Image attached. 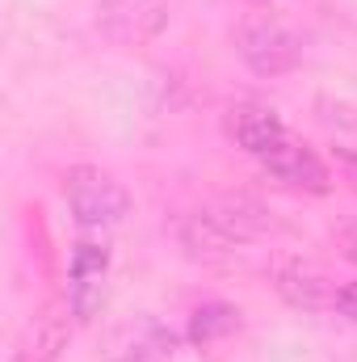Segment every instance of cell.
<instances>
[{
	"label": "cell",
	"mask_w": 357,
	"mask_h": 362,
	"mask_svg": "<svg viewBox=\"0 0 357 362\" xmlns=\"http://www.w3.org/2000/svg\"><path fill=\"white\" fill-rule=\"evenodd\" d=\"M332 156H337V169H341L345 185H349V189L357 194V148H337Z\"/></svg>",
	"instance_id": "5bb4252c"
},
{
	"label": "cell",
	"mask_w": 357,
	"mask_h": 362,
	"mask_svg": "<svg viewBox=\"0 0 357 362\" xmlns=\"http://www.w3.org/2000/svg\"><path fill=\"white\" fill-rule=\"evenodd\" d=\"M332 312H341L345 320H353L357 325V278L353 282H345V286H337V295H332Z\"/></svg>",
	"instance_id": "4fadbf2b"
},
{
	"label": "cell",
	"mask_w": 357,
	"mask_h": 362,
	"mask_svg": "<svg viewBox=\"0 0 357 362\" xmlns=\"http://www.w3.org/2000/svg\"><path fill=\"white\" fill-rule=\"evenodd\" d=\"M181 350V333L169 329L160 316L143 312L135 320H122L118 329H109L101 354L105 362H173Z\"/></svg>",
	"instance_id": "5b68a950"
},
{
	"label": "cell",
	"mask_w": 357,
	"mask_h": 362,
	"mask_svg": "<svg viewBox=\"0 0 357 362\" xmlns=\"http://www.w3.org/2000/svg\"><path fill=\"white\" fill-rule=\"evenodd\" d=\"M223 135L253 160H261L265 152H273L290 131L282 122V114L265 105V101H240L223 114Z\"/></svg>",
	"instance_id": "9c48e42d"
},
{
	"label": "cell",
	"mask_w": 357,
	"mask_h": 362,
	"mask_svg": "<svg viewBox=\"0 0 357 362\" xmlns=\"http://www.w3.org/2000/svg\"><path fill=\"white\" fill-rule=\"evenodd\" d=\"M92 30L118 51L147 47L169 30V0H97Z\"/></svg>",
	"instance_id": "3957f363"
},
{
	"label": "cell",
	"mask_w": 357,
	"mask_h": 362,
	"mask_svg": "<svg viewBox=\"0 0 357 362\" xmlns=\"http://www.w3.org/2000/svg\"><path fill=\"white\" fill-rule=\"evenodd\" d=\"M269 278H273L277 299L286 308H294V312H324V308H332V295H337L332 278L315 262H307V257H277Z\"/></svg>",
	"instance_id": "52a82bcc"
},
{
	"label": "cell",
	"mask_w": 357,
	"mask_h": 362,
	"mask_svg": "<svg viewBox=\"0 0 357 362\" xmlns=\"http://www.w3.org/2000/svg\"><path fill=\"white\" fill-rule=\"evenodd\" d=\"M177 240L181 249L189 253V257H202V262H219V257H231L240 245L206 215V206L202 211H189V215H181L177 223Z\"/></svg>",
	"instance_id": "8fae6325"
},
{
	"label": "cell",
	"mask_w": 357,
	"mask_h": 362,
	"mask_svg": "<svg viewBox=\"0 0 357 362\" xmlns=\"http://www.w3.org/2000/svg\"><path fill=\"white\" fill-rule=\"evenodd\" d=\"M261 173L273 177L277 185H286V189H298V194H315V198H324L328 189H332V169H328V160L307 144V139H294V135H286L273 152H265L261 160Z\"/></svg>",
	"instance_id": "8992f818"
},
{
	"label": "cell",
	"mask_w": 357,
	"mask_h": 362,
	"mask_svg": "<svg viewBox=\"0 0 357 362\" xmlns=\"http://www.w3.org/2000/svg\"><path fill=\"white\" fill-rule=\"evenodd\" d=\"M63 202H68L76 228H85V232H109L131 215L126 185L97 165H72L63 173Z\"/></svg>",
	"instance_id": "6da1fadb"
},
{
	"label": "cell",
	"mask_w": 357,
	"mask_h": 362,
	"mask_svg": "<svg viewBox=\"0 0 357 362\" xmlns=\"http://www.w3.org/2000/svg\"><path fill=\"white\" fill-rule=\"evenodd\" d=\"M206 215H210L240 249L253 245V240H265V236H273V232H282L277 215L269 211L265 202L248 198V194H219L214 202H206Z\"/></svg>",
	"instance_id": "30bf717a"
},
{
	"label": "cell",
	"mask_w": 357,
	"mask_h": 362,
	"mask_svg": "<svg viewBox=\"0 0 357 362\" xmlns=\"http://www.w3.org/2000/svg\"><path fill=\"white\" fill-rule=\"evenodd\" d=\"M72 320H76V316H72L68 299L42 303V308L30 316V325H25L21 341L13 346L8 362H59V354L68 350V337H72Z\"/></svg>",
	"instance_id": "ba28073f"
},
{
	"label": "cell",
	"mask_w": 357,
	"mask_h": 362,
	"mask_svg": "<svg viewBox=\"0 0 357 362\" xmlns=\"http://www.w3.org/2000/svg\"><path fill=\"white\" fill-rule=\"evenodd\" d=\"M240 325H244V316H240V308L236 303H223V299H210V303H198L193 312H189V329H185V337L193 341V346H214V341H223V337H231V333H240Z\"/></svg>",
	"instance_id": "7c38bea8"
},
{
	"label": "cell",
	"mask_w": 357,
	"mask_h": 362,
	"mask_svg": "<svg viewBox=\"0 0 357 362\" xmlns=\"http://www.w3.org/2000/svg\"><path fill=\"white\" fill-rule=\"evenodd\" d=\"M236 55L253 76H286L303 64V38L277 17H248L236 34Z\"/></svg>",
	"instance_id": "7a4b0ae2"
},
{
	"label": "cell",
	"mask_w": 357,
	"mask_h": 362,
	"mask_svg": "<svg viewBox=\"0 0 357 362\" xmlns=\"http://www.w3.org/2000/svg\"><path fill=\"white\" fill-rule=\"evenodd\" d=\"M337 245H341V253H345V257L357 266V219L341 223V232H337Z\"/></svg>",
	"instance_id": "9a60e30c"
},
{
	"label": "cell",
	"mask_w": 357,
	"mask_h": 362,
	"mask_svg": "<svg viewBox=\"0 0 357 362\" xmlns=\"http://www.w3.org/2000/svg\"><path fill=\"white\" fill-rule=\"evenodd\" d=\"M105 286H109V249L101 240H76L68 257V308L76 325H92L105 308Z\"/></svg>",
	"instance_id": "277c9868"
}]
</instances>
